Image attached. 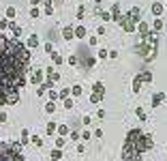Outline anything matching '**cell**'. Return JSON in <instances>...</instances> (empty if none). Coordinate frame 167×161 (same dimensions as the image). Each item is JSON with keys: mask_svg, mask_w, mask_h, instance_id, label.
Here are the masks:
<instances>
[{"mask_svg": "<svg viewBox=\"0 0 167 161\" xmlns=\"http://www.w3.org/2000/svg\"><path fill=\"white\" fill-rule=\"evenodd\" d=\"M141 82H144V75H137L135 82H133V90H135V93H139V90H141Z\"/></svg>", "mask_w": 167, "mask_h": 161, "instance_id": "obj_6", "label": "cell"}, {"mask_svg": "<svg viewBox=\"0 0 167 161\" xmlns=\"http://www.w3.org/2000/svg\"><path fill=\"white\" fill-rule=\"evenodd\" d=\"M32 144H37V146H43V140H41L39 135H34V137H32Z\"/></svg>", "mask_w": 167, "mask_h": 161, "instance_id": "obj_15", "label": "cell"}, {"mask_svg": "<svg viewBox=\"0 0 167 161\" xmlns=\"http://www.w3.org/2000/svg\"><path fill=\"white\" fill-rule=\"evenodd\" d=\"M7 15H9V17H13V15H15V9H13V7H9V9H7Z\"/></svg>", "mask_w": 167, "mask_h": 161, "instance_id": "obj_23", "label": "cell"}, {"mask_svg": "<svg viewBox=\"0 0 167 161\" xmlns=\"http://www.w3.org/2000/svg\"><path fill=\"white\" fill-rule=\"evenodd\" d=\"M107 56H109V52H105V50L99 52V58H107Z\"/></svg>", "mask_w": 167, "mask_h": 161, "instance_id": "obj_24", "label": "cell"}, {"mask_svg": "<svg viewBox=\"0 0 167 161\" xmlns=\"http://www.w3.org/2000/svg\"><path fill=\"white\" fill-rule=\"evenodd\" d=\"M54 131H56V125L50 123V125H47V133H54Z\"/></svg>", "mask_w": 167, "mask_h": 161, "instance_id": "obj_20", "label": "cell"}, {"mask_svg": "<svg viewBox=\"0 0 167 161\" xmlns=\"http://www.w3.org/2000/svg\"><path fill=\"white\" fill-rule=\"evenodd\" d=\"M0 161H24L21 153H19V144L0 142Z\"/></svg>", "mask_w": 167, "mask_h": 161, "instance_id": "obj_3", "label": "cell"}, {"mask_svg": "<svg viewBox=\"0 0 167 161\" xmlns=\"http://www.w3.org/2000/svg\"><path fill=\"white\" fill-rule=\"evenodd\" d=\"M73 95H75V97L82 95V86H73Z\"/></svg>", "mask_w": 167, "mask_h": 161, "instance_id": "obj_18", "label": "cell"}, {"mask_svg": "<svg viewBox=\"0 0 167 161\" xmlns=\"http://www.w3.org/2000/svg\"><path fill=\"white\" fill-rule=\"evenodd\" d=\"M152 148V135H144L139 129H133L127 135V142L122 148V159L124 161H139L141 153Z\"/></svg>", "mask_w": 167, "mask_h": 161, "instance_id": "obj_2", "label": "cell"}, {"mask_svg": "<svg viewBox=\"0 0 167 161\" xmlns=\"http://www.w3.org/2000/svg\"><path fill=\"white\" fill-rule=\"evenodd\" d=\"M101 97H103V84L101 82H97V84H94V93H92V103H99L101 101Z\"/></svg>", "mask_w": 167, "mask_h": 161, "instance_id": "obj_4", "label": "cell"}, {"mask_svg": "<svg viewBox=\"0 0 167 161\" xmlns=\"http://www.w3.org/2000/svg\"><path fill=\"white\" fill-rule=\"evenodd\" d=\"M75 37H77V39H84V37H86V28H84V26H77V28H75Z\"/></svg>", "mask_w": 167, "mask_h": 161, "instance_id": "obj_8", "label": "cell"}, {"mask_svg": "<svg viewBox=\"0 0 167 161\" xmlns=\"http://www.w3.org/2000/svg\"><path fill=\"white\" fill-rule=\"evenodd\" d=\"M30 50L19 39L0 34V105H15L19 88L26 84Z\"/></svg>", "mask_w": 167, "mask_h": 161, "instance_id": "obj_1", "label": "cell"}, {"mask_svg": "<svg viewBox=\"0 0 167 161\" xmlns=\"http://www.w3.org/2000/svg\"><path fill=\"white\" fill-rule=\"evenodd\" d=\"M152 13H154V15H161V13H163V5L154 2V5H152Z\"/></svg>", "mask_w": 167, "mask_h": 161, "instance_id": "obj_9", "label": "cell"}, {"mask_svg": "<svg viewBox=\"0 0 167 161\" xmlns=\"http://www.w3.org/2000/svg\"><path fill=\"white\" fill-rule=\"evenodd\" d=\"M26 142H28V131L24 129V131H21V144H26Z\"/></svg>", "mask_w": 167, "mask_h": 161, "instance_id": "obj_16", "label": "cell"}, {"mask_svg": "<svg viewBox=\"0 0 167 161\" xmlns=\"http://www.w3.org/2000/svg\"><path fill=\"white\" fill-rule=\"evenodd\" d=\"M30 2H32V5H34V7H37V5H39V2H41V0H30Z\"/></svg>", "mask_w": 167, "mask_h": 161, "instance_id": "obj_26", "label": "cell"}, {"mask_svg": "<svg viewBox=\"0 0 167 161\" xmlns=\"http://www.w3.org/2000/svg\"><path fill=\"white\" fill-rule=\"evenodd\" d=\"M137 116H139L141 120H146V112H144V110H141V107H137Z\"/></svg>", "mask_w": 167, "mask_h": 161, "instance_id": "obj_17", "label": "cell"}, {"mask_svg": "<svg viewBox=\"0 0 167 161\" xmlns=\"http://www.w3.org/2000/svg\"><path fill=\"white\" fill-rule=\"evenodd\" d=\"M66 131H69V127H66V125H60V135H64Z\"/></svg>", "mask_w": 167, "mask_h": 161, "instance_id": "obj_25", "label": "cell"}, {"mask_svg": "<svg viewBox=\"0 0 167 161\" xmlns=\"http://www.w3.org/2000/svg\"><path fill=\"white\" fill-rule=\"evenodd\" d=\"M154 30H156V32H159V30H163V21H161V19H156V21H154Z\"/></svg>", "mask_w": 167, "mask_h": 161, "instance_id": "obj_14", "label": "cell"}, {"mask_svg": "<svg viewBox=\"0 0 167 161\" xmlns=\"http://www.w3.org/2000/svg\"><path fill=\"white\" fill-rule=\"evenodd\" d=\"M41 80H43V71H37V73L32 75V82H34V84H39Z\"/></svg>", "mask_w": 167, "mask_h": 161, "instance_id": "obj_11", "label": "cell"}, {"mask_svg": "<svg viewBox=\"0 0 167 161\" xmlns=\"http://www.w3.org/2000/svg\"><path fill=\"white\" fill-rule=\"evenodd\" d=\"M60 159H62V153H60V148L52 150V161H60Z\"/></svg>", "mask_w": 167, "mask_h": 161, "instance_id": "obj_10", "label": "cell"}, {"mask_svg": "<svg viewBox=\"0 0 167 161\" xmlns=\"http://www.w3.org/2000/svg\"><path fill=\"white\" fill-rule=\"evenodd\" d=\"M62 34H64V39H66V41H71V39H73V34H75V30H73V28H71V26H66Z\"/></svg>", "mask_w": 167, "mask_h": 161, "instance_id": "obj_7", "label": "cell"}, {"mask_svg": "<svg viewBox=\"0 0 167 161\" xmlns=\"http://www.w3.org/2000/svg\"><path fill=\"white\" fill-rule=\"evenodd\" d=\"M37 43H39V39H37V34H32V37L28 39V48H34Z\"/></svg>", "mask_w": 167, "mask_h": 161, "instance_id": "obj_12", "label": "cell"}, {"mask_svg": "<svg viewBox=\"0 0 167 161\" xmlns=\"http://www.w3.org/2000/svg\"><path fill=\"white\" fill-rule=\"evenodd\" d=\"M163 101H165V93H156V95L152 97V105H154V107H159Z\"/></svg>", "mask_w": 167, "mask_h": 161, "instance_id": "obj_5", "label": "cell"}, {"mask_svg": "<svg viewBox=\"0 0 167 161\" xmlns=\"http://www.w3.org/2000/svg\"><path fill=\"white\" fill-rule=\"evenodd\" d=\"M64 146V137H58V140H56V148H62Z\"/></svg>", "mask_w": 167, "mask_h": 161, "instance_id": "obj_19", "label": "cell"}, {"mask_svg": "<svg viewBox=\"0 0 167 161\" xmlns=\"http://www.w3.org/2000/svg\"><path fill=\"white\" fill-rule=\"evenodd\" d=\"M54 110H56V105H54V101H50V103H47V105H45V112H50V114H52Z\"/></svg>", "mask_w": 167, "mask_h": 161, "instance_id": "obj_13", "label": "cell"}, {"mask_svg": "<svg viewBox=\"0 0 167 161\" xmlns=\"http://www.w3.org/2000/svg\"><path fill=\"white\" fill-rule=\"evenodd\" d=\"M64 107H66V110H71V107H73V101L66 99V101H64Z\"/></svg>", "mask_w": 167, "mask_h": 161, "instance_id": "obj_22", "label": "cell"}, {"mask_svg": "<svg viewBox=\"0 0 167 161\" xmlns=\"http://www.w3.org/2000/svg\"><path fill=\"white\" fill-rule=\"evenodd\" d=\"M52 58H54V62H56V64H60V62H62V58H60L58 54H52Z\"/></svg>", "mask_w": 167, "mask_h": 161, "instance_id": "obj_21", "label": "cell"}]
</instances>
